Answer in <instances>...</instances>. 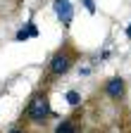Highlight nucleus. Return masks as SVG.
I'll return each mask as SVG.
<instances>
[{
  "instance_id": "obj_8",
  "label": "nucleus",
  "mask_w": 131,
  "mask_h": 133,
  "mask_svg": "<svg viewBox=\"0 0 131 133\" xmlns=\"http://www.w3.org/2000/svg\"><path fill=\"white\" fill-rule=\"evenodd\" d=\"M81 5L88 10V14H95V3H93V0H81Z\"/></svg>"
},
{
  "instance_id": "obj_4",
  "label": "nucleus",
  "mask_w": 131,
  "mask_h": 133,
  "mask_svg": "<svg viewBox=\"0 0 131 133\" xmlns=\"http://www.w3.org/2000/svg\"><path fill=\"white\" fill-rule=\"evenodd\" d=\"M84 131V109H74L69 116H64L62 121H57L53 133H81Z\"/></svg>"
},
{
  "instance_id": "obj_9",
  "label": "nucleus",
  "mask_w": 131,
  "mask_h": 133,
  "mask_svg": "<svg viewBox=\"0 0 131 133\" xmlns=\"http://www.w3.org/2000/svg\"><path fill=\"white\" fill-rule=\"evenodd\" d=\"M7 133H29V128H24V126H12Z\"/></svg>"
},
{
  "instance_id": "obj_1",
  "label": "nucleus",
  "mask_w": 131,
  "mask_h": 133,
  "mask_svg": "<svg viewBox=\"0 0 131 133\" xmlns=\"http://www.w3.org/2000/svg\"><path fill=\"white\" fill-rule=\"evenodd\" d=\"M79 59H81V50L74 45L72 38H64L62 45L50 55V59H48V64H45V78H43V86L48 88V86H50V83H55L57 78L67 76V74L74 69V66H76Z\"/></svg>"
},
{
  "instance_id": "obj_10",
  "label": "nucleus",
  "mask_w": 131,
  "mask_h": 133,
  "mask_svg": "<svg viewBox=\"0 0 131 133\" xmlns=\"http://www.w3.org/2000/svg\"><path fill=\"white\" fill-rule=\"evenodd\" d=\"M91 74V66H79V76H88Z\"/></svg>"
},
{
  "instance_id": "obj_5",
  "label": "nucleus",
  "mask_w": 131,
  "mask_h": 133,
  "mask_svg": "<svg viewBox=\"0 0 131 133\" xmlns=\"http://www.w3.org/2000/svg\"><path fill=\"white\" fill-rule=\"evenodd\" d=\"M53 10L57 14V19L62 22V26L69 29V24L74 19V5H72V0H53Z\"/></svg>"
},
{
  "instance_id": "obj_6",
  "label": "nucleus",
  "mask_w": 131,
  "mask_h": 133,
  "mask_svg": "<svg viewBox=\"0 0 131 133\" xmlns=\"http://www.w3.org/2000/svg\"><path fill=\"white\" fill-rule=\"evenodd\" d=\"M29 38H38V26L34 24V22H26L19 31H17V36H14V41L17 43H24V41H29Z\"/></svg>"
},
{
  "instance_id": "obj_7",
  "label": "nucleus",
  "mask_w": 131,
  "mask_h": 133,
  "mask_svg": "<svg viewBox=\"0 0 131 133\" xmlns=\"http://www.w3.org/2000/svg\"><path fill=\"white\" fill-rule=\"evenodd\" d=\"M64 100H67V105H69L72 109L81 107V93H79V90H67V93H64Z\"/></svg>"
},
{
  "instance_id": "obj_3",
  "label": "nucleus",
  "mask_w": 131,
  "mask_h": 133,
  "mask_svg": "<svg viewBox=\"0 0 131 133\" xmlns=\"http://www.w3.org/2000/svg\"><path fill=\"white\" fill-rule=\"evenodd\" d=\"M126 90H129V86H126L124 76H110L103 83V95L110 100V102H124L126 100Z\"/></svg>"
},
{
  "instance_id": "obj_11",
  "label": "nucleus",
  "mask_w": 131,
  "mask_h": 133,
  "mask_svg": "<svg viewBox=\"0 0 131 133\" xmlns=\"http://www.w3.org/2000/svg\"><path fill=\"white\" fill-rule=\"evenodd\" d=\"M126 38L131 41V22H129V26H126Z\"/></svg>"
},
{
  "instance_id": "obj_2",
  "label": "nucleus",
  "mask_w": 131,
  "mask_h": 133,
  "mask_svg": "<svg viewBox=\"0 0 131 133\" xmlns=\"http://www.w3.org/2000/svg\"><path fill=\"white\" fill-rule=\"evenodd\" d=\"M57 112L50 107V95H48V88H38L34 95L29 97V102L22 112V121L34 124V126H45L50 119H57Z\"/></svg>"
}]
</instances>
